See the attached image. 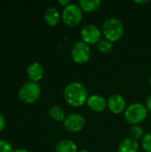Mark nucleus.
Segmentation results:
<instances>
[{
	"label": "nucleus",
	"instance_id": "27",
	"mask_svg": "<svg viewBox=\"0 0 151 152\" xmlns=\"http://www.w3.org/2000/svg\"><path fill=\"white\" fill-rule=\"evenodd\" d=\"M150 86H151V77H150Z\"/></svg>",
	"mask_w": 151,
	"mask_h": 152
},
{
	"label": "nucleus",
	"instance_id": "21",
	"mask_svg": "<svg viewBox=\"0 0 151 152\" xmlns=\"http://www.w3.org/2000/svg\"><path fill=\"white\" fill-rule=\"evenodd\" d=\"M4 125H5V119L4 118V116L0 113V132L4 129Z\"/></svg>",
	"mask_w": 151,
	"mask_h": 152
},
{
	"label": "nucleus",
	"instance_id": "24",
	"mask_svg": "<svg viewBox=\"0 0 151 152\" xmlns=\"http://www.w3.org/2000/svg\"><path fill=\"white\" fill-rule=\"evenodd\" d=\"M135 4H147L149 3L148 0H144V1H134Z\"/></svg>",
	"mask_w": 151,
	"mask_h": 152
},
{
	"label": "nucleus",
	"instance_id": "18",
	"mask_svg": "<svg viewBox=\"0 0 151 152\" xmlns=\"http://www.w3.org/2000/svg\"><path fill=\"white\" fill-rule=\"evenodd\" d=\"M129 134L131 135V138H133L135 141L141 140L142 139V137L144 136V132L143 129L142 128V126H140L139 125H134L132 126L129 129Z\"/></svg>",
	"mask_w": 151,
	"mask_h": 152
},
{
	"label": "nucleus",
	"instance_id": "20",
	"mask_svg": "<svg viewBox=\"0 0 151 152\" xmlns=\"http://www.w3.org/2000/svg\"><path fill=\"white\" fill-rule=\"evenodd\" d=\"M0 152H13V149L7 141L0 139Z\"/></svg>",
	"mask_w": 151,
	"mask_h": 152
},
{
	"label": "nucleus",
	"instance_id": "3",
	"mask_svg": "<svg viewBox=\"0 0 151 152\" xmlns=\"http://www.w3.org/2000/svg\"><path fill=\"white\" fill-rule=\"evenodd\" d=\"M148 112L149 110L146 106L142 103L135 102L126 107L124 113V118L125 121L132 126L139 125L146 118Z\"/></svg>",
	"mask_w": 151,
	"mask_h": 152
},
{
	"label": "nucleus",
	"instance_id": "6",
	"mask_svg": "<svg viewBox=\"0 0 151 152\" xmlns=\"http://www.w3.org/2000/svg\"><path fill=\"white\" fill-rule=\"evenodd\" d=\"M71 58L77 64H85L91 58L90 46L82 40L77 41L71 47Z\"/></svg>",
	"mask_w": 151,
	"mask_h": 152
},
{
	"label": "nucleus",
	"instance_id": "15",
	"mask_svg": "<svg viewBox=\"0 0 151 152\" xmlns=\"http://www.w3.org/2000/svg\"><path fill=\"white\" fill-rule=\"evenodd\" d=\"M78 5L82 11L86 12H92L98 10L101 5V0H80L78 1Z\"/></svg>",
	"mask_w": 151,
	"mask_h": 152
},
{
	"label": "nucleus",
	"instance_id": "1",
	"mask_svg": "<svg viewBox=\"0 0 151 152\" xmlns=\"http://www.w3.org/2000/svg\"><path fill=\"white\" fill-rule=\"evenodd\" d=\"M63 97L69 105L77 108L85 104L89 96L85 86L80 82L74 81L65 86Z\"/></svg>",
	"mask_w": 151,
	"mask_h": 152
},
{
	"label": "nucleus",
	"instance_id": "7",
	"mask_svg": "<svg viewBox=\"0 0 151 152\" xmlns=\"http://www.w3.org/2000/svg\"><path fill=\"white\" fill-rule=\"evenodd\" d=\"M101 30L94 24H86L80 30L82 41L88 45L97 44L101 39Z\"/></svg>",
	"mask_w": 151,
	"mask_h": 152
},
{
	"label": "nucleus",
	"instance_id": "19",
	"mask_svg": "<svg viewBox=\"0 0 151 152\" xmlns=\"http://www.w3.org/2000/svg\"><path fill=\"white\" fill-rule=\"evenodd\" d=\"M142 146L146 152H151V132L144 134L142 139Z\"/></svg>",
	"mask_w": 151,
	"mask_h": 152
},
{
	"label": "nucleus",
	"instance_id": "16",
	"mask_svg": "<svg viewBox=\"0 0 151 152\" xmlns=\"http://www.w3.org/2000/svg\"><path fill=\"white\" fill-rule=\"evenodd\" d=\"M49 116L55 121H62L66 118L65 110L59 105H53L49 110Z\"/></svg>",
	"mask_w": 151,
	"mask_h": 152
},
{
	"label": "nucleus",
	"instance_id": "11",
	"mask_svg": "<svg viewBox=\"0 0 151 152\" xmlns=\"http://www.w3.org/2000/svg\"><path fill=\"white\" fill-rule=\"evenodd\" d=\"M44 19L50 27H54L59 23L61 19V14L56 7L49 6L44 11Z\"/></svg>",
	"mask_w": 151,
	"mask_h": 152
},
{
	"label": "nucleus",
	"instance_id": "4",
	"mask_svg": "<svg viewBox=\"0 0 151 152\" xmlns=\"http://www.w3.org/2000/svg\"><path fill=\"white\" fill-rule=\"evenodd\" d=\"M83 18V11L78 5V4L71 3L68 6L64 7L61 19L65 25L68 27H76L77 26Z\"/></svg>",
	"mask_w": 151,
	"mask_h": 152
},
{
	"label": "nucleus",
	"instance_id": "12",
	"mask_svg": "<svg viewBox=\"0 0 151 152\" xmlns=\"http://www.w3.org/2000/svg\"><path fill=\"white\" fill-rule=\"evenodd\" d=\"M27 75L30 81L36 82L44 76V68L38 62H32L27 69Z\"/></svg>",
	"mask_w": 151,
	"mask_h": 152
},
{
	"label": "nucleus",
	"instance_id": "22",
	"mask_svg": "<svg viewBox=\"0 0 151 152\" xmlns=\"http://www.w3.org/2000/svg\"><path fill=\"white\" fill-rule=\"evenodd\" d=\"M146 108L148 109V110L151 111V94L148 96V98L146 100Z\"/></svg>",
	"mask_w": 151,
	"mask_h": 152
},
{
	"label": "nucleus",
	"instance_id": "10",
	"mask_svg": "<svg viewBox=\"0 0 151 152\" xmlns=\"http://www.w3.org/2000/svg\"><path fill=\"white\" fill-rule=\"evenodd\" d=\"M88 108L95 112H101L107 108V100L99 94H93L88 97L86 102Z\"/></svg>",
	"mask_w": 151,
	"mask_h": 152
},
{
	"label": "nucleus",
	"instance_id": "5",
	"mask_svg": "<svg viewBox=\"0 0 151 152\" xmlns=\"http://www.w3.org/2000/svg\"><path fill=\"white\" fill-rule=\"evenodd\" d=\"M19 98L26 103L36 102L41 95V88L36 82L28 81L25 83L19 90Z\"/></svg>",
	"mask_w": 151,
	"mask_h": 152
},
{
	"label": "nucleus",
	"instance_id": "26",
	"mask_svg": "<svg viewBox=\"0 0 151 152\" xmlns=\"http://www.w3.org/2000/svg\"><path fill=\"white\" fill-rule=\"evenodd\" d=\"M77 152H91L90 151H88V150H85V149H83V150H81V151H79Z\"/></svg>",
	"mask_w": 151,
	"mask_h": 152
},
{
	"label": "nucleus",
	"instance_id": "8",
	"mask_svg": "<svg viewBox=\"0 0 151 152\" xmlns=\"http://www.w3.org/2000/svg\"><path fill=\"white\" fill-rule=\"evenodd\" d=\"M85 118L77 113H72L66 116L63 120L64 128L71 133H77L85 126Z\"/></svg>",
	"mask_w": 151,
	"mask_h": 152
},
{
	"label": "nucleus",
	"instance_id": "14",
	"mask_svg": "<svg viewBox=\"0 0 151 152\" xmlns=\"http://www.w3.org/2000/svg\"><path fill=\"white\" fill-rule=\"evenodd\" d=\"M55 151L56 152H77V146L72 140L64 139L56 144Z\"/></svg>",
	"mask_w": 151,
	"mask_h": 152
},
{
	"label": "nucleus",
	"instance_id": "9",
	"mask_svg": "<svg viewBox=\"0 0 151 152\" xmlns=\"http://www.w3.org/2000/svg\"><path fill=\"white\" fill-rule=\"evenodd\" d=\"M107 107L113 114H120L126 109V102L125 98L117 94H112L107 100Z\"/></svg>",
	"mask_w": 151,
	"mask_h": 152
},
{
	"label": "nucleus",
	"instance_id": "23",
	"mask_svg": "<svg viewBox=\"0 0 151 152\" xmlns=\"http://www.w3.org/2000/svg\"><path fill=\"white\" fill-rule=\"evenodd\" d=\"M58 3H59L61 5H62L63 7H66V6H68L69 4H71L70 1H69V0H59Z\"/></svg>",
	"mask_w": 151,
	"mask_h": 152
},
{
	"label": "nucleus",
	"instance_id": "25",
	"mask_svg": "<svg viewBox=\"0 0 151 152\" xmlns=\"http://www.w3.org/2000/svg\"><path fill=\"white\" fill-rule=\"evenodd\" d=\"M14 152H29L28 151L25 150V149H17Z\"/></svg>",
	"mask_w": 151,
	"mask_h": 152
},
{
	"label": "nucleus",
	"instance_id": "13",
	"mask_svg": "<svg viewBox=\"0 0 151 152\" xmlns=\"http://www.w3.org/2000/svg\"><path fill=\"white\" fill-rule=\"evenodd\" d=\"M139 143L131 137L124 139L118 145L117 152H138Z\"/></svg>",
	"mask_w": 151,
	"mask_h": 152
},
{
	"label": "nucleus",
	"instance_id": "17",
	"mask_svg": "<svg viewBox=\"0 0 151 152\" xmlns=\"http://www.w3.org/2000/svg\"><path fill=\"white\" fill-rule=\"evenodd\" d=\"M96 45H97V49L101 53H109L112 50V48H113V43L110 42V41H109L106 38L101 39Z\"/></svg>",
	"mask_w": 151,
	"mask_h": 152
},
{
	"label": "nucleus",
	"instance_id": "2",
	"mask_svg": "<svg viewBox=\"0 0 151 152\" xmlns=\"http://www.w3.org/2000/svg\"><path fill=\"white\" fill-rule=\"evenodd\" d=\"M125 32V27L122 21L115 17L108 18L104 20L101 27V33L106 39L115 43L119 41Z\"/></svg>",
	"mask_w": 151,
	"mask_h": 152
}]
</instances>
